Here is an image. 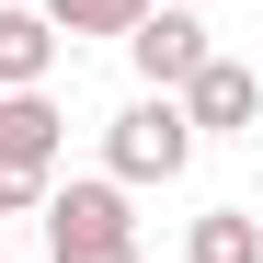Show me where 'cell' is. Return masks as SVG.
Segmentation results:
<instances>
[{
	"label": "cell",
	"mask_w": 263,
	"mask_h": 263,
	"mask_svg": "<svg viewBox=\"0 0 263 263\" xmlns=\"http://www.w3.org/2000/svg\"><path fill=\"white\" fill-rule=\"evenodd\" d=\"M183 263H263V217L252 206H206L183 229Z\"/></svg>",
	"instance_id": "52a82bcc"
},
{
	"label": "cell",
	"mask_w": 263,
	"mask_h": 263,
	"mask_svg": "<svg viewBox=\"0 0 263 263\" xmlns=\"http://www.w3.org/2000/svg\"><path fill=\"white\" fill-rule=\"evenodd\" d=\"M0 263H12V240H0Z\"/></svg>",
	"instance_id": "8fae6325"
},
{
	"label": "cell",
	"mask_w": 263,
	"mask_h": 263,
	"mask_svg": "<svg viewBox=\"0 0 263 263\" xmlns=\"http://www.w3.org/2000/svg\"><path fill=\"white\" fill-rule=\"evenodd\" d=\"M206 58H217L206 12H172V0H149V12L126 23V69H138V92H183Z\"/></svg>",
	"instance_id": "3957f363"
},
{
	"label": "cell",
	"mask_w": 263,
	"mask_h": 263,
	"mask_svg": "<svg viewBox=\"0 0 263 263\" xmlns=\"http://www.w3.org/2000/svg\"><path fill=\"white\" fill-rule=\"evenodd\" d=\"M46 263H138V195L80 172V183H46Z\"/></svg>",
	"instance_id": "6da1fadb"
},
{
	"label": "cell",
	"mask_w": 263,
	"mask_h": 263,
	"mask_svg": "<svg viewBox=\"0 0 263 263\" xmlns=\"http://www.w3.org/2000/svg\"><path fill=\"white\" fill-rule=\"evenodd\" d=\"M58 149H69V115H58L46 92H0V172L58 183Z\"/></svg>",
	"instance_id": "5b68a950"
},
{
	"label": "cell",
	"mask_w": 263,
	"mask_h": 263,
	"mask_svg": "<svg viewBox=\"0 0 263 263\" xmlns=\"http://www.w3.org/2000/svg\"><path fill=\"white\" fill-rule=\"evenodd\" d=\"M46 206V183H34V172H0V217H34Z\"/></svg>",
	"instance_id": "9c48e42d"
},
{
	"label": "cell",
	"mask_w": 263,
	"mask_h": 263,
	"mask_svg": "<svg viewBox=\"0 0 263 263\" xmlns=\"http://www.w3.org/2000/svg\"><path fill=\"white\" fill-rule=\"evenodd\" d=\"M34 12L58 23V46H69V34H115V46H126V23H138L149 0H34Z\"/></svg>",
	"instance_id": "ba28073f"
},
{
	"label": "cell",
	"mask_w": 263,
	"mask_h": 263,
	"mask_svg": "<svg viewBox=\"0 0 263 263\" xmlns=\"http://www.w3.org/2000/svg\"><path fill=\"white\" fill-rule=\"evenodd\" d=\"M183 160H195V126H183V103L172 92H138L115 126H103V183H183Z\"/></svg>",
	"instance_id": "7a4b0ae2"
},
{
	"label": "cell",
	"mask_w": 263,
	"mask_h": 263,
	"mask_svg": "<svg viewBox=\"0 0 263 263\" xmlns=\"http://www.w3.org/2000/svg\"><path fill=\"white\" fill-rule=\"evenodd\" d=\"M46 69H58V23L34 0H0V92H46Z\"/></svg>",
	"instance_id": "8992f818"
},
{
	"label": "cell",
	"mask_w": 263,
	"mask_h": 263,
	"mask_svg": "<svg viewBox=\"0 0 263 263\" xmlns=\"http://www.w3.org/2000/svg\"><path fill=\"white\" fill-rule=\"evenodd\" d=\"M172 103H183V126H195V138H252L263 80H252V58H206L183 92H172Z\"/></svg>",
	"instance_id": "277c9868"
},
{
	"label": "cell",
	"mask_w": 263,
	"mask_h": 263,
	"mask_svg": "<svg viewBox=\"0 0 263 263\" xmlns=\"http://www.w3.org/2000/svg\"><path fill=\"white\" fill-rule=\"evenodd\" d=\"M172 12H206V0H172Z\"/></svg>",
	"instance_id": "30bf717a"
},
{
	"label": "cell",
	"mask_w": 263,
	"mask_h": 263,
	"mask_svg": "<svg viewBox=\"0 0 263 263\" xmlns=\"http://www.w3.org/2000/svg\"><path fill=\"white\" fill-rule=\"evenodd\" d=\"M252 80H263V58H252Z\"/></svg>",
	"instance_id": "7c38bea8"
}]
</instances>
